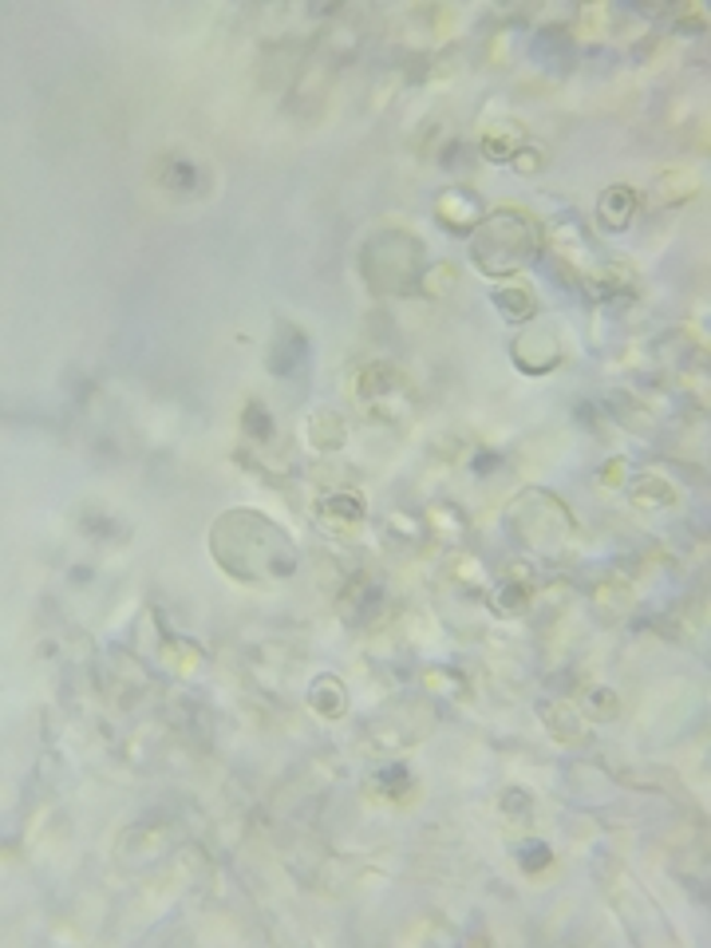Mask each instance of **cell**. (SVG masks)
<instances>
[{"instance_id": "cell-27", "label": "cell", "mask_w": 711, "mask_h": 948, "mask_svg": "<svg viewBox=\"0 0 711 948\" xmlns=\"http://www.w3.org/2000/svg\"><path fill=\"white\" fill-rule=\"evenodd\" d=\"M656 190H660V202H688V198L700 190V178L691 175V170H684V166H676V170H664V175L656 178Z\"/></svg>"}, {"instance_id": "cell-32", "label": "cell", "mask_w": 711, "mask_h": 948, "mask_svg": "<svg viewBox=\"0 0 711 948\" xmlns=\"http://www.w3.org/2000/svg\"><path fill=\"white\" fill-rule=\"evenodd\" d=\"M423 530H427V522H423V514H403V510H395V514H388V534L400 537V542H419Z\"/></svg>"}, {"instance_id": "cell-20", "label": "cell", "mask_w": 711, "mask_h": 948, "mask_svg": "<svg viewBox=\"0 0 711 948\" xmlns=\"http://www.w3.org/2000/svg\"><path fill=\"white\" fill-rule=\"evenodd\" d=\"M526 146V127L522 123H495L483 131V155L490 163H510Z\"/></svg>"}, {"instance_id": "cell-24", "label": "cell", "mask_w": 711, "mask_h": 948, "mask_svg": "<svg viewBox=\"0 0 711 948\" xmlns=\"http://www.w3.org/2000/svg\"><path fill=\"white\" fill-rule=\"evenodd\" d=\"M158 178H163V186L170 194H202V170H198L190 158H178V155L163 158Z\"/></svg>"}, {"instance_id": "cell-25", "label": "cell", "mask_w": 711, "mask_h": 948, "mask_svg": "<svg viewBox=\"0 0 711 948\" xmlns=\"http://www.w3.org/2000/svg\"><path fill=\"white\" fill-rule=\"evenodd\" d=\"M241 439H246L249 447H273V439H277V427H273V415H269V407L261 400H249L246 403V412H241Z\"/></svg>"}, {"instance_id": "cell-35", "label": "cell", "mask_w": 711, "mask_h": 948, "mask_svg": "<svg viewBox=\"0 0 711 948\" xmlns=\"http://www.w3.org/2000/svg\"><path fill=\"white\" fill-rule=\"evenodd\" d=\"M625 471H629V463L625 459H613V463L601 466V486H620L625 483Z\"/></svg>"}, {"instance_id": "cell-33", "label": "cell", "mask_w": 711, "mask_h": 948, "mask_svg": "<svg viewBox=\"0 0 711 948\" xmlns=\"http://www.w3.org/2000/svg\"><path fill=\"white\" fill-rule=\"evenodd\" d=\"M518 866L526 869V874H537V869H546L549 862H554V850H549L546 842H526V845H518Z\"/></svg>"}, {"instance_id": "cell-31", "label": "cell", "mask_w": 711, "mask_h": 948, "mask_svg": "<svg viewBox=\"0 0 711 948\" xmlns=\"http://www.w3.org/2000/svg\"><path fill=\"white\" fill-rule=\"evenodd\" d=\"M581 711H585L589 720H613V715L620 711L617 691H613V688H589L585 696H581Z\"/></svg>"}, {"instance_id": "cell-5", "label": "cell", "mask_w": 711, "mask_h": 948, "mask_svg": "<svg viewBox=\"0 0 711 948\" xmlns=\"http://www.w3.org/2000/svg\"><path fill=\"white\" fill-rule=\"evenodd\" d=\"M352 400L360 403L371 419H388L383 407H403V400H407V380H403V371L388 360L360 364V368L352 371Z\"/></svg>"}, {"instance_id": "cell-9", "label": "cell", "mask_w": 711, "mask_h": 948, "mask_svg": "<svg viewBox=\"0 0 711 948\" xmlns=\"http://www.w3.org/2000/svg\"><path fill=\"white\" fill-rule=\"evenodd\" d=\"M383 601H388V593H383L380 581L371 578V573H356L348 593L341 597V613L348 625H368L371 617H380L383 608H388Z\"/></svg>"}, {"instance_id": "cell-18", "label": "cell", "mask_w": 711, "mask_h": 948, "mask_svg": "<svg viewBox=\"0 0 711 948\" xmlns=\"http://www.w3.org/2000/svg\"><path fill=\"white\" fill-rule=\"evenodd\" d=\"M495 309L502 312L510 324H526L537 317V293L530 289L526 281H510L495 289Z\"/></svg>"}, {"instance_id": "cell-12", "label": "cell", "mask_w": 711, "mask_h": 948, "mask_svg": "<svg viewBox=\"0 0 711 948\" xmlns=\"http://www.w3.org/2000/svg\"><path fill=\"white\" fill-rule=\"evenodd\" d=\"M549 253H554L561 265L573 269V277H581V269H585L593 249H589V237L581 234L578 222H554V226H549Z\"/></svg>"}, {"instance_id": "cell-23", "label": "cell", "mask_w": 711, "mask_h": 948, "mask_svg": "<svg viewBox=\"0 0 711 948\" xmlns=\"http://www.w3.org/2000/svg\"><path fill=\"white\" fill-rule=\"evenodd\" d=\"M632 502H637L640 510H676L680 490H676L668 478H660V474H644V478L632 486Z\"/></svg>"}, {"instance_id": "cell-28", "label": "cell", "mask_w": 711, "mask_h": 948, "mask_svg": "<svg viewBox=\"0 0 711 948\" xmlns=\"http://www.w3.org/2000/svg\"><path fill=\"white\" fill-rule=\"evenodd\" d=\"M419 680H423V688H427V696H463V691H466L463 676H459V672H451L447 664H431V668H423Z\"/></svg>"}, {"instance_id": "cell-26", "label": "cell", "mask_w": 711, "mask_h": 948, "mask_svg": "<svg viewBox=\"0 0 711 948\" xmlns=\"http://www.w3.org/2000/svg\"><path fill=\"white\" fill-rule=\"evenodd\" d=\"M423 522H427V534L443 537V542H459V537L466 534V526H471V522H466L463 510H459V506H447V502L427 506V514H423Z\"/></svg>"}, {"instance_id": "cell-2", "label": "cell", "mask_w": 711, "mask_h": 948, "mask_svg": "<svg viewBox=\"0 0 711 948\" xmlns=\"http://www.w3.org/2000/svg\"><path fill=\"white\" fill-rule=\"evenodd\" d=\"M423 237L403 226H380L364 237L360 246V277L376 297H412L419 293V277L427 269Z\"/></svg>"}, {"instance_id": "cell-34", "label": "cell", "mask_w": 711, "mask_h": 948, "mask_svg": "<svg viewBox=\"0 0 711 948\" xmlns=\"http://www.w3.org/2000/svg\"><path fill=\"white\" fill-rule=\"evenodd\" d=\"M510 166H514L518 175H542V170H546V155H542V151H537V146H522V151H518L514 158H510Z\"/></svg>"}, {"instance_id": "cell-11", "label": "cell", "mask_w": 711, "mask_h": 948, "mask_svg": "<svg viewBox=\"0 0 711 948\" xmlns=\"http://www.w3.org/2000/svg\"><path fill=\"white\" fill-rule=\"evenodd\" d=\"M423 723H431V711L419 708V703H407V720L395 723V715L388 711L380 723H371V739L380 743V747H407V743H415L419 735H427Z\"/></svg>"}, {"instance_id": "cell-15", "label": "cell", "mask_w": 711, "mask_h": 948, "mask_svg": "<svg viewBox=\"0 0 711 948\" xmlns=\"http://www.w3.org/2000/svg\"><path fill=\"white\" fill-rule=\"evenodd\" d=\"M637 206H640V194L629 182L608 186L597 202V222L605 229H629V222L637 217Z\"/></svg>"}, {"instance_id": "cell-8", "label": "cell", "mask_w": 711, "mask_h": 948, "mask_svg": "<svg viewBox=\"0 0 711 948\" xmlns=\"http://www.w3.org/2000/svg\"><path fill=\"white\" fill-rule=\"evenodd\" d=\"M317 514H320V522L332 530V534H356V530H360V522H364V514H368V502H364L360 490H352V486H336V490H329V495L320 498Z\"/></svg>"}, {"instance_id": "cell-7", "label": "cell", "mask_w": 711, "mask_h": 948, "mask_svg": "<svg viewBox=\"0 0 711 948\" xmlns=\"http://www.w3.org/2000/svg\"><path fill=\"white\" fill-rule=\"evenodd\" d=\"M483 198L466 190V186H451L443 194L435 198V222L447 229V234H474L483 226Z\"/></svg>"}, {"instance_id": "cell-16", "label": "cell", "mask_w": 711, "mask_h": 948, "mask_svg": "<svg viewBox=\"0 0 711 948\" xmlns=\"http://www.w3.org/2000/svg\"><path fill=\"white\" fill-rule=\"evenodd\" d=\"M158 660H163L166 672H175L182 680H194V676H202V668H206V652L186 637H166L163 649H158Z\"/></svg>"}, {"instance_id": "cell-10", "label": "cell", "mask_w": 711, "mask_h": 948, "mask_svg": "<svg viewBox=\"0 0 711 948\" xmlns=\"http://www.w3.org/2000/svg\"><path fill=\"white\" fill-rule=\"evenodd\" d=\"M305 356H309V341H305V332L297 329V324H277V336H273V344L265 348V368L273 371V376H293V371L305 364Z\"/></svg>"}, {"instance_id": "cell-4", "label": "cell", "mask_w": 711, "mask_h": 948, "mask_svg": "<svg viewBox=\"0 0 711 948\" xmlns=\"http://www.w3.org/2000/svg\"><path fill=\"white\" fill-rule=\"evenodd\" d=\"M510 530L534 554H561L578 534V522L561 498L542 486H530L510 502Z\"/></svg>"}, {"instance_id": "cell-21", "label": "cell", "mask_w": 711, "mask_h": 948, "mask_svg": "<svg viewBox=\"0 0 711 948\" xmlns=\"http://www.w3.org/2000/svg\"><path fill=\"white\" fill-rule=\"evenodd\" d=\"M589 285H597V297H632V293H637V285H640V277H637V269L632 265H625V261H608V265H601V269H593V273H589Z\"/></svg>"}, {"instance_id": "cell-13", "label": "cell", "mask_w": 711, "mask_h": 948, "mask_svg": "<svg viewBox=\"0 0 711 948\" xmlns=\"http://www.w3.org/2000/svg\"><path fill=\"white\" fill-rule=\"evenodd\" d=\"M542 723L549 727L557 743H581L585 739V711L578 708L573 700H546L537 708Z\"/></svg>"}, {"instance_id": "cell-29", "label": "cell", "mask_w": 711, "mask_h": 948, "mask_svg": "<svg viewBox=\"0 0 711 948\" xmlns=\"http://www.w3.org/2000/svg\"><path fill=\"white\" fill-rule=\"evenodd\" d=\"M459 285V269L451 261H439V265H427L419 277V293L423 297H447V293Z\"/></svg>"}, {"instance_id": "cell-1", "label": "cell", "mask_w": 711, "mask_h": 948, "mask_svg": "<svg viewBox=\"0 0 711 948\" xmlns=\"http://www.w3.org/2000/svg\"><path fill=\"white\" fill-rule=\"evenodd\" d=\"M210 557L222 573L249 585L289 581L300 569V554L293 537L265 518L261 510H226L210 526Z\"/></svg>"}, {"instance_id": "cell-6", "label": "cell", "mask_w": 711, "mask_h": 948, "mask_svg": "<svg viewBox=\"0 0 711 948\" xmlns=\"http://www.w3.org/2000/svg\"><path fill=\"white\" fill-rule=\"evenodd\" d=\"M510 356H514L522 376H549L566 360V344H561V332L554 324H526L510 344Z\"/></svg>"}, {"instance_id": "cell-30", "label": "cell", "mask_w": 711, "mask_h": 948, "mask_svg": "<svg viewBox=\"0 0 711 948\" xmlns=\"http://www.w3.org/2000/svg\"><path fill=\"white\" fill-rule=\"evenodd\" d=\"M447 569H451V581H454V585H463V589H483V585H486L483 561H478V557H471V554H451Z\"/></svg>"}, {"instance_id": "cell-3", "label": "cell", "mask_w": 711, "mask_h": 948, "mask_svg": "<svg viewBox=\"0 0 711 948\" xmlns=\"http://www.w3.org/2000/svg\"><path fill=\"white\" fill-rule=\"evenodd\" d=\"M542 246L537 217L518 206H498L483 217V226L471 237V261L486 277H514L534 261Z\"/></svg>"}, {"instance_id": "cell-22", "label": "cell", "mask_w": 711, "mask_h": 948, "mask_svg": "<svg viewBox=\"0 0 711 948\" xmlns=\"http://www.w3.org/2000/svg\"><path fill=\"white\" fill-rule=\"evenodd\" d=\"M534 605V581L526 573H506L502 581L495 585V608L498 613H510V617H522Z\"/></svg>"}, {"instance_id": "cell-17", "label": "cell", "mask_w": 711, "mask_h": 948, "mask_svg": "<svg viewBox=\"0 0 711 948\" xmlns=\"http://www.w3.org/2000/svg\"><path fill=\"white\" fill-rule=\"evenodd\" d=\"M309 708L317 711L320 720H341L344 711H348V688H344L341 676H332V672L317 676L309 684Z\"/></svg>"}, {"instance_id": "cell-19", "label": "cell", "mask_w": 711, "mask_h": 948, "mask_svg": "<svg viewBox=\"0 0 711 948\" xmlns=\"http://www.w3.org/2000/svg\"><path fill=\"white\" fill-rule=\"evenodd\" d=\"M368 791L376 794V798H388V803H407L415 794V774L403 763H383L380 771L368 779Z\"/></svg>"}, {"instance_id": "cell-14", "label": "cell", "mask_w": 711, "mask_h": 948, "mask_svg": "<svg viewBox=\"0 0 711 948\" xmlns=\"http://www.w3.org/2000/svg\"><path fill=\"white\" fill-rule=\"evenodd\" d=\"M305 439L312 443V451L332 454L348 443V423H344L341 412H332V407H317V412L305 419Z\"/></svg>"}]
</instances>
